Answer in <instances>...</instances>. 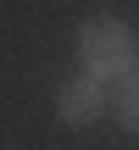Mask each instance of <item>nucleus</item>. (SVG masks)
Wrapping results in <instances>:
<instances>
[{
    "label": "nucleus",
    "instance_id": "1",
    "mask_svg": "<svg viewBox=\"0 0 139 150\" xmlns=\"http://www.w3.org/2000/svg\"><path fill=\"white\" fill-rule=\"evenodd\" d=\"M72 56H78V72H89L100 83H117L123 72L139 67V33L123 17H89L72 33Z\"/></svg>",
    "mask_w": 139,
    "mask_h": 150
},
{
    "label": "nucleus",
    "instance_id": "2",
    "mask_svg": "<svg viewBox=\"0 0 139 150\" xmlns=\"http://www.w3.org/2000/svg\"><path fill=\"white\" fill-rule=\"evenodd\" d=\"M100 117H111V83H100V78H89V72H72V78L56 89V122L72 128V134H84V128H95Z\"/></svg>",
    "mask_w": 139,
    "mask_h": 150
},
{
    "label": "nucleus",
    "instance_id": "3",
    "mask_svg": "<svg viewBox=\"0 0 139 150\" xmlns=\"http://www.w3.org/2000/svg\"><path fill=\"white\" fill-rule=\"evenodd\" d=\"M111 122H117L123 134H134V139H139V67H134V72H123V78L111 83Z\"/></svg>",
    "mask_w": 139,
    "mask_h": 150
}]
</instances>
